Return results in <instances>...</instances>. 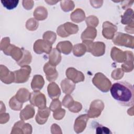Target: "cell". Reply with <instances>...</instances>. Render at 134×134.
Here are the masks:
<instances>
[{"mask_svg":"<svg viewBox=\"0 0 134 134\" xmlns=\"http://www.w3.org/2000/svg\"><path fill=\"white\" fill-rule=\"evenodd\" d=\"M61 9L64 12H69L73 9L74 3L72 1H62L60 2Z\"/></svg>","mask_w":134,"mask_h":134,"instance_id":"obj_33","label":"cell"},{"mask_svg":"<svg viewBox=\"0 0 134 134\" xmlns=\"http://www.w3.org/2000/svg\"><path fill=\"white\" fill-rule=\"evenodd\" d=\"M82 108L81 104L77 102H74L73 104L69 108L70 111L73 113H78L80 111Z\"/></svg>","mask_w":134,"mask_h":134,"instance_id":"obj_41","label":"cell"},{"mask_svg":"<svg viewBox=\"0 0 134 134\" xmlns=\"http://www.w3.org/2000/svg\"><path fill=\"white\" fill-rule=\"evenodd\" d=\"M44 84L43 77L40 75H35L31 82V87L34 91L41 90Z\"/></svg>","mask_w":134,"mask_h":134,"instance_id":"obj_20","label":"cell"},{"mask_svg":"<svg viewBox=\"0 0 134 134\" xmlns=\"http://www.w3.org/2000/svg\"><path fill=\"white\" fill-rule=\"evenodd\" d=\"M29 101L32 105L37 107L39 109L47 107L45 95L39 91H34L30 93Z\"/></svg>","mask_w":134,"mask_h":134,"instance_id":"obj_7","label":"cell"},{"mask_svg":"<svg viewBox=\"0 0 134 134\" xmlns=\"http://www.w3.org/2000/svg\"><path fill=\"white\" fill-rule=\"evenodd\" d=\"M126 59L121 65V69L124 72H129L132 71L133 69V55L131 51H126Z\"/></svg>","mask_w":134,"mask_h":134,"instance_id":"obj_17","label":"cell"},{"mask_svg":"<svg viewBox=\"0 0 134 134\" xmlns=\"http://www.w3.org/2000/svg\"><path fill=\"white\" fill-rule=\"evenodd\" d=\"M50 114V109L47 107L43 109H39L36 116V122L40 125L44 124L48 119Z\"/></svg>","mask_w":134,"mask_h":134,"instance_id":"obj_18","label":"cell"},{"mask_svg":"<svg viewBox=\"0 0 134 134\" xmlns=\"http://www.w3.org/2000/svg\"><path fill=\"white\" fill-rule=\"evenodd\" d=\"M110 56L113 60L118 63H122L126 59V52L122 51L116 47H113L111 49Z\"/></svg>","mask_w":134,"mask_h":134,"instance_id":"obj_16","label":"cell"},{"mask_svg":"<svg viewBox=\"0 0 134 134\" xmlns=\"http://www.w3.org/2000/svg\"><path fill=\"white\" fill-rule=\"evenodd\" d=\"M43 71L46 74V79L49 82H53L57 80L58 73L55 66L51 65L49 62L46 63L43 66Z\"/></svg>","mask_w":134,"mask_h":134,"instance_id":"obj_14","label":"cell"},{"mask_svg":"<svg viewBox=\"0 0 134 134\" xmlns=\"http://www.w3.org/2000/svg\"><path fill=\"white\" fill-rule=\"evenodd\" d=\"M88 119V117L87 114L82 115L77 117L75 119L74 129L76 133L82 132L85 128L87 121Z\"/></svg>","mask_w":134,"mask_h":134,"instance_id":"obj_15","label":"cell"},{"mask_svg":"<svg viewBox=\"0 0 134 134\" xmlns=\"http://www.w3.org/2000/svg\"><path fill=\"white\" fill-rule=\"evenodd\" d=\"M34 5V2L33 1H23V5L24 7L27 10L32 9Z\"/></svg>","mask_w":134,"mask_h":134,"instance_id":"obj_45","label":"cell"},{"mask_svg":"<svg viewBox=\"0 0 134 134\" xmlns=\"http://www.w3.org/2000/svg\"><path fill=\"white\" fill-rule=\"evenodd\" d=\"M45 2L46 3H47L49 5H54V4H55L57 3H58V1H45Z\"/></svg>","mask_w":134,"mask_h":134,"instance_id":"obj_49","label":"cell"},{"mask_svg":"<svg viewBox=\"0 0 134 134\" xmlns=\"http://www.w3.org/2000/svg\"><path fill=\"white\" fill-rule=\"evenodd\" d=\"M61 87L62 91L66 94L72 93L75 87V84L69 79H65L61 82Z\"/></svg>","mask_w":134,"mask_h":134,"instance_id":"obj_23","label":"cell"},{"mask_svg":"<svg viewBox=\"0 0 134 134\" xmlns=\"http://www.w3.org/2000/svg\"><path fill=\"white\" fill-rule=\"evenodd\" d=\"M26 27V28L29 30H35L38 27V21L33 18H30L27 21Z\"/></svg>","mask_w":134,"mask_h":134,"instance_id":"obj_35","label":"cell"},{"mask_svg":"<svg viewBox=\"0 0 134 134\" xmlns=\"http://www.w3.org/2000/svg\"><path fill=\"white\" fill-rule=\"evenodd\" d=\"M104 108V103L99 99L93 100L90 107V109L87 112L88 118H97L100 114Z\"/></svg>","mask_w":134,"mask_h":134,"instance_id":"obj_8","label":"cell"},{"mask_svg":"<svg viewBox=\"0 0 134 134\" xmlns=\"http://www.w3.org/2000/svg\"><path fill=\"white\" fill-rule=\"evenodd\" d=\"M9 119V115L7 113H1L0 115V122L1 124H4L7 122Z\"/></svg>","mask_w":134,"mask_h":134,"instance_id":"obj_46","label":"cell"},{"mask_svg":"<svg viewBox=\"0 0 134 134\" xmlns=\"http://www.w3.org/2000/svg\"><path fill=\"white\" fill-rule=\"evenodd\" d=\"M133 3V1H124L121 2V5L124 9H128L129 7H130Z\"/></svg>","mask_w":134,"mask_h":134,"instance_id":"obj_47","label":"cell"},{"mask_svg":"<svg viewBox=\"0 0 134 134\" xmlns=\"http://www.w3.org/2000/svg\"><path fill=\"white\" fill-rule=\"evenodd\" d=\"M86 52V48L84 43H78L73 46V54L76 57H81Z\"/></svg>","mask_w":134,"mask_h":134,"instance_id":"obj_31","label":"cell"},{"mask_svg":"<svg viewBox=\"0 0 134 134\" xmlns=\"http://www.w3.org/2000/svg\"><path fill=\"white\" fill-rule=\"evenodd\" d=\"M23 52V55L21 59L17 62V64L21 66L27 65L30 64L32 60V56L31 53L27 50H25L24 48H21Z\"/></svg>","mask_w":134,"mask_h":134,"instance_id":"obj_30","label":"cell"},{"mask_svg":"<svg viewBox=\"0 0 134 134\" xmlns=\"http://www.w3.org/2000/svg\"><path fill=\"white\" fill-rule=\"evenodd\" d=\"M133 41V36L120 32H116L113 38V42L115 44L132 49L134 47Z\"/></svg>","mask_w":134,"mask_h":134,"instance_id":"obj_4","label":"cell"},{"mask_svg":"<svg viewBox=\"0 0 134 134\" xmlns=\"http://www.w3.org/2000/svg\"><path fill=\"white\" fill-rule=\"evenodd\" d=\"M78 30L79 27L77 25L67 22L59 26L57 28V32L59 36L61 37H66L70 35L76 34Z\"/></svg>","mask_w":134,"mask_h":134,"instance_id":"obj_5","label":"cell"},{"mask_svg":"<svg viewBox=\"0 0 134 134\" xmlns=\"http://www.w3.org/2000/svg\"><path fill=\"white\" fill-rule=\"evenodd\" d=\"M3 52L7 55H10L16 62L19 61L23 55L22 49L11 44Z\"/></svg>","mask_w":134,"mask_h":134,"instance_id":"obj_13","label":"cell"},{"mask_svg":"<svg viewBox=\"0 0 134 134\" xmlns=\"http://www.w3.org/2000/svg\"><path fill=\"white\" fill-rule=\"evenodd\" d=\"M72 48V44L69 41H64L58 43L56 48L60 52H61L63 54L67 55L71 52Z\"/></svg>","mask_w":134,"mask_h":134,"instance_id":"obj_25","label":"cell"},{"mask_svg":"<svg viewBox=\"0 0 134 134\" xmlns=\"http://www.w3.org/2000/svg\"><path fill=\"white\" fill-rule=\"evenodd\" d=\"M91 5L95 8L100 7L103 3V1H90Z\"/></svg>","mask_w":134,"mask_h":134,"instance_id":"obj_48","label":"cell"},{"mask_svg":"<svg viewBox=\"0 0 134 134\" xmlns=\"http://www.w3.org/2000/svg\"><path fill=\"white\" fill-rule=\"evenodd\" d=\"M97 35V30L94 27H87L82 33L81 38L82 41L90 40L93 41Z\"/></svg>","mask_w":134,"mask_h":134,"instance_id":"obj_21","label":"cell"},{"mask_svg":"<svg viewBox=\"0 0 134 134\" xmlns=\"http://www.w3.org/2000/svg\"><path fill=\"white\" fill-rule=\"evenodd\" d=\"M23 104L17 100L15 96L12 97L9 102V107L12 109L14 110H20L23 107Z\"/></svg>","mask_w":134,"mask_h":134,"instance_id":"obj_32","label":"cell"},{"mask_svg":"<svg viewBox=\"0 0 134 134\" xmlns=\"http://www.w3.org/2000/svg\"><path fill=\"white\" fill-rule=\"evenodd\" d=\"M121 23L124 25L133 24V11L131 8L127 9L121 16Z\"/></svg>","mask_w":134,"mask_h":134,"instance_id":"obj_28","label":"cell"},{"mask_svg":"<svg viewBox=\"0 0 134 134\" xmlns=\"http://www.w3.org/2000/svg\"><path fill=\"white\" fill-rule=\"evenodd\" d=\"M92 82L100 91L104 93L107 92L111 86L110 80L102 73H97L95 74Z\"/></svg>","mask_w":134,"mask_h":134,"instance_id":"obj_3","label":"cell"},{"mask_svg":"<svg viewBox=\"0 0 134 134\" xmlns=\"http://www.w3.org/2000/svg\"><path fill=\"white\" fill-rule=\"evenodd\" d=\"M49 63L53 66L57 65L61 60V55L60 52L57 48H53L49 55Z\"/></svg>","mask_w":134,"mask_h":134,"instance_id":"obj_24","label":"cell"},{"mask_svg":"<svg viewBox=\"0 0 134 134\" xmlns=\"http://www.w3.org/2000/svg\"><path fill=\"white\" fill-rule=\"evenodd\" d=\"M10 45V39L9 37L4 38L1 42V50L4 51Z\"/></svg>","mask_w":134,"mask_h":134,"instance_id":"obj_43","label":"cell"},{"mask_svg":"<svg viewBox=\"0 0 134 134\" xmlns=\"http://www.w3.org/2000/svg\"><path fill=\"white\" fill-rule=\"evenodd\" d=\"M65 74L67 78L73 81L74 83L84 81L85 77L83 73L74 68H69L66 70Z\"/></svg>","mask_w":134,"mask_h":134,"instance_id":"obj_10","label":"cell"},{"mask_svg":"<svg viewBox=\"0 0 134 134\" xmlns=\"http://www.w3.org/2000/svg\"><path fill=\"white\" fill-rule=\"evenodd\" d=\"M0 79L1 81L6 84H9L14 82L15 76L14 72H10L6 66L0 65Z\"/></svg>","mask_w":134,"mask_h":134,"instance_id":"obj_11","label":"cell"},{"mask_svg":"<svg viewBox=\"0 0 134 134\" xmlns=\"http://www.w3.org/2000/svg\"><path fill=\"white\" fill-rule=\"evenodd\" d=\"M96 132L97 133H111V132L110 131L109 129H108V128H107L106 127L102 126V125H100V126H98V127H97Z\"/></svg>","mask_w":134,"mask_h":134,"instance_id":"obj_44","label":"cell"},{"mask_svg":"<svg viewBox=\"0 0 134 134\" xmlns=\"http://www.w3.org/2000/svg\"><path fill=\"white\" fill-rule=\"evenodd\" d=\"M124 72L121 69H116L114 70L111 73V77L115 80L120 79L124 75Z\"/></svg>","mask_w":134,"mask_h":134,"instance_id":"obj_40","label":"cell"},{"mask_svg":"<svg viewBox=\"0 0 134 134\" xmlns=\"http://www.w3.org/2000/svg\"><path fill=\"white\" fill-rule=\"evenodd\" d=\"M74 102L73 98L69 94H66L62 100V105L65 107L69 108L73 104Z\"/></svg>","mask_w":134,"mask_h":134,"instance_id":"obj_39","label":"cell"},{"mask_svg":"<svg viewBox=\"0 0 134 134\" xmlns=\"http://www.w3.org/2000/svg\"><path fill=\"white\" fill-rule=\"evenodd\" d=\"M1 3H2L3 6L5 7L7 9L11 10L14 9L16 7L18 4L19 1L16 0H4L1 1Z\"/></svg>","mask_w":134,"mask_h":134,"instance_id":"obj_34","label":"cell"},{"mask_svg":"<svg viewBox=\"0 0 134 134\" xmlns=\"http://www.w3.org/2000/svg\"><path fill=\"white\" fill-rule=\"evenodd\" d=\"M65 113V109L61 108V107L53 111V118L57 120H60L64 117Z\"/></svg>","mask_w":134,"mask_h":134,"instance_id":"obj_38","label":"cell"},{"mask_svg":"<svg viewBox=\"0 0 134 134\" xmlns=\"http://www.w3.org/2000/svg\"><path fill=\"white\" fill-rule=\"evenodd\" d=\"M15 96L17 100L23 103L29 100L30 93L27 89L25 88H21L17 91Z\"/></svg>","mask_w":134,"mask_h":134,"instance_id":"obj_26","label":"cell"},{"mask_svg":"<svg viewBox=\"0 0 134 134\" xmlns=\"http://www.w3.org/2000/svg\"><path fill=\"white\" fill-rule=\"evenodd\" d=\"M117 30V27L109 21H105L103 24V36L107 39L113 38L115 32Z\"/></svg>","mask_w":134,"mask_h":134,"instance_id":"obj_12","label":"cell"},{"mask_svg":"<svg viewBox=\"0 0 134 134\" xmlns=\"http://www.w3.org/2000/svg\"><path fill=\"white\" fill-rule=\"evenodd\" d=\"M52 45L50 42L44 39H38L35 41L33 48L37 54H41L43 52L49 54L52 50Z\"/></svg>","mask_w":134,"mask_h":134,"instance_id":"obj_9","label":"cell"},{"mask_svg":"<svg viewBox=\"0 0 134 134\" xmlns=\"http://www.w3.org/2000/svg\"><path fill=\"white\" fill-rule=\"evenodd\" d=\"M61 107V103L60 102V100L58 99H54L51 103L49 108L51 111H54L56 109Z\"/></svg>","mask_w":134,"mask_h":134,"instance_id":"obj_42","label":"cell"},{"mask_svg":"<svg viewBox=\"0 0 134 134\" xmlns=\"http://www.w3.org/2000/svg\"><path fill=\"white\" fill-rule=\"evenodd\" d=\"M48 94L51 99H57L61 95V91L58 85L54 82L50 83L47 87Z\"/></svg>","mask_w":134,"mask_h":134,"instance_id":"obj_22","label":"cell"},{"mask_svg":"<svg viewBox=\"0 0 134 134\" xmlns=\"http://www.w3.org/2000/svg\"><path fill=\"white\" fill-rule=\"evenodd\" d=\"M33 15L35 18L38 20H43L47 18L48 12L44 7L40 6L36 7L34 12Z\"/></svg>","mask_w":134,"mask_h":134,"instance_id":"obj_29","label":"cell"},{"mask_svg":"<svg viewBox=\"0 0 134 134\" xmlns=\"http://www.w3.org/2000/svg\"><path fill=\"white\" fill-rule=\"evenodd\" d=\"M56 34L55 32L51 31H48L45 32L43 35V38L44 40L49 41L51 44H53L56 40Z\"/></svg>","mask_w":134,"mask_h":134,"instance_id":"obj_36","label":"cell"},{"mask_svg":"<svg viewBox=\"0 0 134 134\" xmlns=\"http://www.w3.org/2000/svg\"><path fill=\"white\" fill-rule=\"evenodd\" d=\"M35 108L33 105H27L24 109H23L20 113V118L23 120H26L32 118L35 115Z\"/></svg>","mask_w":134,"mask_h":134,"instance_id":"obj_19","label":"cell"},{"mask_svg":"<svg viewBox=\"0 0 134 134\" xmlns=\"http://www.w3.org/2000/svg\"><path fill=\"white\" fill-rule=\"evenodd\" d=\"M112 97L121 105L132 106L134 100L133 86L127 82L114 83L110 88Z\"/></svg>","mask_w":134,"mask_h":134,"instance_id":"obj_1","label":"cell"},{"mask_svg":"<svg viewBox=\"0 0 134 134\" xmlns=\"http://www.w3.org/2000/svg\"><path fill=\"white\" fill-rule=\"evenodd\" d=\"M86 47V51L91 53L95 57L103 55L105 52V44L103 42H93L90 40L83 41Z\"/></svg>","mask_w":134,"mask_h":134,"instance_id":"obj_2","label":"cell"},{"mask_svg":"<svg viewBox=\"0 0 134 134\" xmlns=\"http://www.w3.org/2000/svg\"><path fill=\"white\" fill-rule=\"evenodd\" d=\"M70 18L73 21L79 23L82 22L85 19V14L82 9L77 8L71 14Z\"/></svg>","mask_w":134,"mask_h":134,"instance_id":"obj_27","label":"cell"},{"mask_svg":"<svg viewBox=\"0 0 134 134\" xmlns=\"http://www.w3.org/2000/svg\"><path fill=\"white\" fill-rule=\"evenodd\" d=\"M85 21L87 27H91L94 28L97 26L99 22L97 17L93 15H91L87 17L86 18Z\"/></svg>","mask_w":134,"mask_h":134,"instance_id":"obj_37","label":"cell"},{"mask_svg":"<svg viewBox=\"0 0 134 134\" xmlns=\"http://www.w3.org/2000/svg\"><path fill=\"white\" fill-rule=\"evenodd\" d=\"M31 69L30 66L25 65L14 72L15 76L14 82L16 83H23L27 82L30 76Z\"/></svg>","mask_w":134,"mask_h":134,"instance_id":"obj_6","label":"cell"}]
</instances>
